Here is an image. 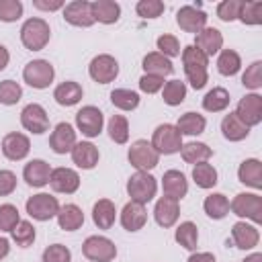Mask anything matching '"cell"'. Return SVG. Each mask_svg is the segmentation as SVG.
<instances>
[{"label": "cell", "mask_w": 262, "mask_h": 262, "mask_svg": "<svg viewBox=\"0 0 262 262\" xmlns=\"http://www.w3.org/2000/svg\"><path fill=\"white\" fill-rule=\"evenodd\" d=\"M182 66H184V74H186L190 86L194 90L205 88V84L209 80V72H207L209 57L203 51H199L194 45H186L182 49Z\"/></svg>", "instance_id": "obj_1"}, {"label": "cell", "mask_w": 262, "mask_h": 262, "mask_svg": "<svg viewBox=\"0 0 262 262\" xmlns=\"http://www.w3.org/2000/svg\"><path fill=\"white\" fill-rule=\"evenodd\" d=\"M51 37V29L43 18H29L25 20V25L20 27V41L27 49L31 51H41Z\"/></svg>", "instance_id": "obj_2"}, {"label": "cell", "mask_w": 262, "mask_h": 262, "mask_svg": "<svg viewBox=\"0 0 262 262\" xmlns=\"http://www.w3.org/2000/svg\"><path fill=\"white\" fill-rule=\"evenodd\" d=\"M149 143H151V147H154L158 154L170 156V154L180 151V147H182V135H180V131L176 129V125L164 123V125H158V127H156V131H154Z\"/></svg>", "instance_id": "obj_3"}, {"label": "cell", "mask_w": 262, "mask_h": 262, "mask_svg": "<svg viewBox=\"0 0 262 262\" xmlns=\"http://www.w3.org/2000/svg\"><path fill=\"white\" fill-rule=\"evenodd\" d=\"M156 190H158V182L149 172H135L127 180V192L133 203L147 205L156 196Z\"/></svg>", "instance_id": "obj_4"}, {"label": "cell", "mask_w": 262, "mask_h": 262, "mask_svg": "<svg viewBox=\"0 0 262 262\" xmlns=\"http://www.w3.org/2000/svg\"><path fill=\"white\" fill-rule=\"evenodd\" d=\"M127 158H129V164L133 168H137V172H147V170L156 168L158 162H160V154L151 147V143L147 139L133 141L131 147H129Z\"/></svg>", "instance_id": "obj_5"}, {"label": "cell", "mask_w": 262, "mask_h": 262, "mask_svg": "<svg viewBox=\"0 0 262 262\" xmlns=\"http://www.w3.org/2000/svg\"><path fill=\"white\" fill-rule=\"evenodd\" d=\"M229 209L237 217H246L254 223H262V199L256 192H239L231 201Z\"/></svg>", "instance_id": "obj_6"}, {"label": "cell", "mask_w": 262, "mask_h": 262, "mask_svg": "<svg viewBox=\"0 0 262 262\" xmlns=\"http://www.w3.org/2000/svg\"><path fill=\"white\" fill-rule=\"evenodd\" d=\"M23 78H25V82H27L29 86H33V88H37V90H43V88H47V86L53 82L55 70H53V66H51L49 61H45V59H33V61H29V63L25 66Z\"/></svg>", "instance_id": "obj_7"}, {"label": "cell", "mask_w": 262, "mask_h": 262, "mask_svg": "<svg viewBox=\"0 0 262 262\" xmlns=\"http://www.w3.org/2000/svg\"><path fill=\"white\" fill-rule=\"evenodd\" d=\"M82 254L92 262H111L117 256V246L102 235H90L82 244Z\"/></svg>", "instance_id": "obj_8"}, {"label": "cell", "mask_w": 262, "mask_h": 262, "mask_svg": "<svg viewBox=\"0 0 262 262\" xmlns=\"http://www.w3.org/2000/svg\"><path fill=\"white\" fill-rule=\"evenodd\" d=\"M25 207H27V213L37 221H49L51 217H57V213H59L57 199L47 194V192H39V194L29 196Z\"/></svg>", "instance_id": "obj_9"}, {"label": "cell", "mask_w": 262, "mask_h": 262, "mask_svg": "<svg viewBox=\"0 0 262 262\" xmlns=\"http://www.w3.org/2000/svg\"><path fill=\"white\" fill-rule=\"evenodd\" d=\"M88 74H90V78H92L94 82H98V84H108V82H113V80L117 78V74H119V63H117V59H115L113 55L100 53V55H96V57L90 61Z\"/></svg>", "instance_id": "obj_10"}, {"label": "cell", "mask_w": 262, "mask_h": 262, "mask_svg": "<svg viewBox=\"0 0 262 262\" xmlns=\"http://www.w3.org/2000/svg\"><path fill=\"white\" fill-rule=\"evenodd\" d=\"M76 125H78V129L82 131V135H86V137H96V135H100V131H102L104 117H102L100 108L88 104V106H82V108L76 113Z\"/></svg>", "instance_id": "obj_11"}, {"label": "cell", "mask_w": 262, "mask_h": 262, "mask_svg": "<svg viewBox=\"0 0 262 262\" xmlns=\"http://www.w3.org/2000/svg\"><path fill=\"white\" fill-rule=\"evenodd\" d=\"M237 119L246 127H254L262 123V96L260 94H246L235 108Z\"/></svg>", "instance_id": "obj_12"}, {"label": "cell", "mask_w": 262, "mask_h": 262, "mask_svg": "<svg viewBox=\"0 0 262 262\" xmlns=\"http://www.w3.org/2000/svg\"><path fill=\"white\" fill-rule=\"evenodd\" d=\"M20 125L31 133L41 135V133H45L49 129V117H47V113H45V108L41 104L31 102L20 113Z\"/></svg>", "instance_id": "obj_13"}, {"label": "cell", "mask_w": 262, "mask_h": 262, "mask_svg": "<svg viewBox=\"0 0 262 262\" xmlns=\"http://www.w3.org/2000/svg\"><path fill=\"white\" fill-rule=\"evenodd\" d=\"M207 18H209L207 12L201 10V8H196V6H182V8H178V12H176V23H178V27H180L182 31L194 33V35L207 27Z\"/></svg>", "instance_id": "obj_14"}, {"label": "cell", "mask_w": 262, "mask_h": 262, "mask_svg": "<svg viewBox=\"0 0 262 262\" xmlns=\"http://www.w3.org/2000/svg\"><path fill=\"white\" fill-rule=\"evenodd\" d=\"M63 18H66V23H70L74 27H92L94 25V16H92V8H90L88 0H74V2L66 4Z\"/></svg>", "instance_id": "obj_15"}, {"label": "cell", "mask_w": 262, "mask_h": 262, "mask_svg": "<svg viewBox=\"0 0 262 262\" xmlns=\"http://www.w3.org/2000/svg\"><path fill=\"white\" fill-rule=\"evenodd\" d=\"M76 145V131L70 123H57L55 129L49 135V147L55 154H68Z\"/></svg>", "instance_id": "obj_16"}, {"label": "cell", "mask_w": 262, "mask_h": 262, "mask_svg": "<svg viewBox=\"0 0 262 262\" xmlns=\"http://www.w3.org/2000/svg\"><path fill=\"white\" fill-rule=\"evenodd\" d=\"M29 151H31V141H29L27 135L16 133V131L4 135V139H2V154L8 160H12V162L25 160L29 156Z\"/></svg>", "instance_id": "obj_17"}, {"label": "cell", "mask_w": 262, "mask_h": 262, "mask_svg": "<svg viewBox=\"0 0 262 262\" xmlns=\"http://www.w3.org/2000/svg\"><path fill=\"white\" fill-rule=\"evenodd\" d=\"M49 184L55 192H63V194H72L78 190L80 186V176L76 170L72 168H55L51 170V176H49Z\"/></svg>", "instance_id": "obj_18"}, {"label": "cell", "mask_w": 262, "mask_h": 262, "mask_svg": "<svg viewBox=\"0 0 262 262\" xmlns=\"http://www.w3.org/2000/svg\"><path fill=\"white\" fill-rule=\"evenodd\" d=\"M231 239H233L235 248H239V250H252L260 242V231H258L256 225H250L246 221H237L231 227Z\"/></svg>", "instance_id": "obj_19"}, {"label": "cell", "mask_w": 262, "mask_h": 262, "mask_svg": "<svg viewBox=\"0 0 262 262\" xmlns=\"http://www.w3.org/2000/svg\"><path fill=\"white\" fill-rule=\"evenodd\" d=\"M221 45H223V35L215 27H205L194 37V47L199 51H203L207 57H213L215 53H219Z\"/></svg>", "instance_id": "obj_20"}, {"label": "cell", "mask_w": 262, "mask_h": 262, "mask_svg": "<svg viewBox=\"0 0 262 262\" xmlns=\"http://www.w3.org/2000/svg\"><path fill=\"white\" fill-rule=\"evenodd\" d=\"M178 215H180V207H178V201H176V199L162 196V199L156 203L154 217H156V223H158L160 227H172V225L178 221Z\"/></svg>", "instance_id": "obj_21"}, {"label": "cell", "mask_w": 262, "mask_h": 262, "mask_svg": "<svg viewBox=\"0 0 262 262\" xmlns=\"http://www.w3.org/2000/svg\"><path fill=\"white\" fill-rule=\"evenodd\" d=\"M147 221V211L143 205L129 201L121 211V225L127 231H139Z\"/></svg>", "instance_id": "obj_22"}, {"label": "cell", "mask_w": 262, "mask_h": 262, "mask_svg": "<svg viewBox=\"0 0 262 262\" xmlns=\"http://www.w3.org/2000/svg\"><path fill=\"white\" fill-rule=\"evenodd\" d=\"M72 160L78 168L92 170L98 164V147L90 141H76V145L72 147Z\"/></svg>", "instance_id": "obj_23"}, {"label": "cell", "mask_w": 262, "mask_h": 262, "mask_svg": "<svg viewBox=\"0 0 262 262\" xmlns=\"http://www.w3.org/2000/svg\"><path fill=\"white\" fill-rule=\"evenodd\" d=\"M49 176H51V168L45 160H31L23 170V178L27 180L29 186H35V188L45 186L49 182Z\"/></svg>", "instance_id": "obj_24"}, {"label": "cell", "mask_w": 262, "mask_h": 262, "mask_svg": "<svg viewBox=\"0 0 262 262\" xmlns=\"http://www.w3.org/2000/svg\"><path fill=\"white\" fill-rule=\"evenodd\" d=\"M162 186H164V194L170 196V199H176V201H180L188 192L186 176L180 170H168V172H164Z\"/></svg>", "instance_id": "obj_25"}, {"label": "cell", "mask_w": 262, "mask_h": 262, "mask_svg": "<svg viewBox=\"0 0 262 262\" xmlns=\"http://www.w3.org/2000/svg\"><path fill=\"white\" fill-rule=\"evenodd\" d=\"M237 178L246 186H252V188L260 190L262 188V164H260V160H256V158L244 160L237 168Z\"/></svg>", "instance_id": "obj_26"}, {"label": "cell", "mask_w": 262, "mask_h": 262, "mask_svg": "<svg viewBox=\"0 0 262 262\" xmlns=\"http://www.w3.org/2000/svg\"><path fill=\"white\" fill-rule=\"evenodd\" d=\"M90 8H92L94 23L98 20L102 25H113L121 16V6L115 0H94L90 2Z\"/></svg>", "instance_id": "obj_27"}, {"label": "cell", "mask_w": 262, "mask_h": 262, "mask_svg": "<svg viewBox=\"0 0 262 262\" xmlns=\"http://www.w3.org/2000/svg\"><path fill=\"white\" fill-rule=\"evenodd\" d=\"M115 217H117V209L115 203L108 199H100L94 203L92 207V221L98 229H111L115 225Z\"/></svg>", "instance_id": "obj_28"}, {"label": "cell", "mask_w": 262, "mask_h": 262, "mask_svg": "<svg viewBox=\"0 0 262 262\" xmlns=\"http://www.w3.org/2000/svg\"><path fill=\"white\" fill-rule=\"evenodd\" d=\"M82 94H84L82 86H80L78 82H74V80L61 82V84L53 90V98H55V102L61 104V106H74V104H78V102L82 100Z\"/></svg>", "instance_id": "obj_29"}, {"label": "cell", "mask_w": 262, "mask_h": 262, "mask_svg": "<svg viewBox=\"0 0 262 262\" xmlns=\"http://www.w3.org/2000/svg\"><path fill=\"white\" fill-rule=\"evenodd\" d=\"M84 223V213L78 205L74 203H68L63 207H59V213H57V225L63 229V231H76L80 229Z\"/></svg>", "instance_id": "obj_30"}, {"label": "cell", "mask_w": 262, "mask_h": 262, "mask_svg": "<svg viewBox=\"0 0 262 262\" xmlns=\"http://www.w3.org/2000/svg\"><path fill=\"white\" fill-rule=\"evenodd\" d=\"M143 72L149 76H158V78H166L174 72V66L168 57H164L158 51H151L143 57Z\"/></svg>", "instance_id": "obj_31"}, {"label": "cell", "mask_w": 262, "mask_h": 262, "mask_svg": "<svg viewBox=\"0 0 262 262\" xmlns=\"http://www.w3.org/2000/svg\"><path fill=\"white\" fill-rule=\"evenodd\" d=\"M221 133H223V137L229 139V141H242V139L248 137L250 127H246V125L237 119L235 113H229V115H225L223 121H221Z\"/></svg>", "instance_id": "obj_32"}, {"label": "cell", "mask_w": 262, "mask_h": 262, "mask_svg": "<svg viewBox=\"0 0 262 262\" xmlns=\"http://www.w3.org/2000/svg\"><path fill=\"white\" fill-rule=\"evenodd\" d=\"M205 127H207L205 117L199 113H192V111L184 113L176 123V129L180 131V135H201L205 131Z\"/></svg>", "instance_id": "obj_33"}, {"label": "cell", "mask_w": 262, "mask_h": 262, "mask_svg": "<svg viewBox=\"0 0 262 262\" xmlns=\"http://www.w3.org/2000/svg\"><path fill=\"white\" fill-rule=\"evenodd\" d=\"M180 154H182V160L184 162H188V164H201V162H207L213 156V149L207 143L190 141V143H184L180 147Z\"/></svg>", "instance_id": "obj_34"}, {"label": "cell", "mask_w": 262, "mask_h": 262, "mask_svg": "<svg viewBox=\"0 0 262 262\" xmlns=\"http://www.w3.org/2000/svg\"><path fill=\"white\" fill-rule=\"evenodd\" d=\"M229 92L225 90V88H221V86H217V88H213V90H209L207 94H205V98H203V108L205 111H209V113H221V111H225L227 106H229Z\"/></svg>", "instance_id": "obj_35"}, {"label": "cell", "mask_w": 262, "mask_h": 262, "mask_svg": "<svg viewBox=\"0 0 262 262\" xmlns=\"http://www.w3.org/2000/svg\"><path fill=\"white\" fill-rule=\"evenodd\" d=\"M203 209H205V213H207L211 219H223V217L229 213V201H227L225 194L213 192V194H209V196L205 199Z\"/></svg>", "instance_id": "obj_36"}, {"label": "cell", "mask_w": 262, "mask_h": 262, "mask_svg": "<svg viewBox=\"0 0 262 262\" xmlns=\"http://www.w3.org/2000/svg\"><path fill=\"white\" fill-rule=\"evenodd\" d=\"M242 68V59L239 53L233 49H223L217 57V70L221 76H235Z\"/></svg>", "instance_id": "obj_37"}, {"label": "cell", "mask_w": 262, "mask_h": 262, "mask_svg": "<svg viewBox=\"0 0 262 262\" xmlns=\"http://www.w3.org/2000/svg\"><path fill=\"white\" fill-rule=\"evenodd\" d=\"M192 180L199 188H213L217 184V170L207 164V162H201V164H194L192 168Z\"/></svg>", "instance_id": "obj_38"}, {"label": "cell", "mask_w": 262, "mask_h": 262, "mask_svg": "<svg viewBox=\"0 0 262 262\" xmlns=\"http://www.w3.org/2000/svg\"><path fill=\"white\" fill-rule=\"evenodd\" d=\"M174 239L186 248V250H194L196 248V242H199V229L192 221H184L176 227V233H174Z\"/></svg>", "instance_id": "obj_39"}, {"label": "cell", "mask_w": 262, "mask_h": 262, "mask_svg": "<svg viewBox=\"0 0 262 262\" xmlns=\"http://www.w3.org/2000/svg\"><path fill=\"white\" fill-rule=\"evenodd\" d=\"M162 98H164L166 104L178 106V104L184 102V98H186V84L180 82V80H170V82H166V84H164Z\"/></svg>", "instance_id": "obj_40"}, {"label": "cell", "mask_w": 262, "mask_h": 262, "mask_svg": "<svg viewBox=\"0 0 262 262\" xmlns=\"http://www.w3.org/2000/svg\"><path fill=\"white\" fill-rule=\"evenodd\" d=\"M111 102L121 111H133L139 104V94L129 88H117L111 92Z\"/></svg>", "instance_id": "obj_41"}, {"label": "cell", "mask_w": 262, "mask_h": 262, "mask_svg": "<svg viewBox=\"0 0 262 262\" xmlns=\"http://www.w3.org/2000/svg\"><path fill=\"white\" fill-rule=\"evenodd\" d=\"M108 137L115 143H127L129 139V123L123 115H113L108 121Z\"/></svg>", "instance_id": "obj_42"}, {"label": "cell", "mask_w": 262, "mask_h": 262, "mask_svg": "<svg viewBox=\"0 0 262 262\" xmlns=\"http://www.w3.org/2000/svg\"><path fill=\"white\" fill-rule=\"evenodd\" d=\"M10 233H12V239L16 242V246H20V248H29L35 242V227L31 221H18Z\"/></svg>", "instance_id": "obj_43"}, {"label": "cell", "mask_w": 262, "mask_h": 262, "mask_svg": "<svg viewBox=\"0 0 262 262\" xmlns=\"http://www.w3.org/2000/svg\"><path fill=\"white\" fill-rule=\"evenodd\" d=\"M244 25H260L262 23V2H242L239 16Z\"/></svg>", "instance_id": "obj_44"}, {"label": "cell", "mask_w": 262, "mask_h": 262, "mask_svg": "<svg viewBox=\"0 0 262 262\" xmlns=\"http://www.w3.org/2000/svg\"><path fill=\"white\" fill-rule=\"evenodd\" d=\"M23 96V88L14 80H4L0 82V102L2 104H16Z\"/></svg>", "instance_id": "obj_45"}, {"label": "cell", "mask_w": 262, "mask_h": 262, "mask_svg": "<svg viewBox=\"0 0 262 262\" xmlns=\"http://www.w3.org/2000/svg\"><path fill=\"white\" fill-rule=\"evenodd\" d=\"M23 16V2L20 0H0V20L14 23Z\"/></svg>", "instance_id": "obj_46"}, {"label": "cell", "mask_w": 262, "mask_h": 262, "mask_svg": "<svg viewBox=\"0 0 262 262\" xmlns=\"http://www.w3.org/2000/svg\"><path fill=\"white\" fill-rule=\"evenodd\" d=\"M242 84L250 90H258L262 86V61H254L246 68L242 76Z\"/></svg>", "instance_id": "obj_47"}, {"label": "cell", "mask_w": 262, "mask_h": 262, "mask_svg": "<svg viewBox=\"0 0 262 262\" xmlns=\"http://www.w3.org/2000/svg\"><path fill=\"white\" fill-rule=\"evenodd\" d=\"M20 221L18 209L14 205H0V231H12Z\"/></svg>", "instance_id": "obj_48"}, {"label": "cell", "mask_w": 262, "mask_h": 262, "mask_svg": "<svg viewBox=\"0 0 262 262\" xmlns=\"http://www.w3.org/2000/svg\"><path fill=\"white\" fill-rule=\"evenodd\" d=\"M164 8L166 6L160 0H139L137 6H135V10L141 18H158L164 12Z\"/></svg>", "instance_id": "obj_49"}, {"label": "cell", "mask_w": 262, "mask_h": 262, "mask_svg": "<svg viewBox=\"0 0 262 262\" xmlns=\"http://www.w3.org/2000/svg\"><path fill=\"white\" fill-rule=\"evenodd\" d=\"M239 8H242V0H223L217 4V16L225 23H231L239 16Z\"/></svg>", "instance_id": "obj_50"}, {"label": "cell", "mask_w": 262, "mask_h": 262, "mask_svg": "<svg viewBox=\"0 0 262 262\" xmlns=\"http://www.w3.org/2000/svg\"><path fill=\"white\" fill-rule=\"evenodd\" d=\"M158 53H162L164 57H176V55H180V43H178V39L174 37V35H160L158 37Z\"/></svg>", "instance_id": "obj_51"}, {"label": "cell", "mask_w": 262, "mask_h": 262, "mask_svg": "<svg viewBox=\"0 0 262 262\" xmlns=\"http://www.w3.org/2000/svg\"><path fill=\"white\" fill-rule=\"evenodd\" d=\"M43 262H72V252L61 244L47 246L43 252Z\"/></svg>", "instance_id": "obj_52"}, {"label": "cell", "mask_w": 262, "mask_h": 262, "mask_svg": "<svg viewBox=\"0 0 262 262\" xmlns=\"http://www.w3.org/2000/svg\"><path fill=\"white\" fill-rule=\"evenodd\" d=\"M139 88L141 92H147V94H156L158 90L164 88V78H158V76H149V74H143L139 78Z\"/></svg>", "instance_id": "obj_53"}, {"label": "cell", "mask_w": 262, "mask_h": 262, "mask_svg": "<svg viewBox=\"0 0 262 262\" xmlns=\"http://www.w3.org/2000/svg\"><path fill=\"white\" fill-rule=\"evenodd\" d=\"M16 188V176L10 170H0V196L12 194Z\"/></svg>", "instance_id": "obj_54"}, {"label": "cell", "mask_w": 262, "mask_h": 262, "mask_svg": "<svg viewBox=\"0 0 262 262\" xmlns=\"http://www.w3.org/2000/svg\"><path fill=\"white\" fill-rule=\"evenodd\" d=\"M33 6L35 8H39V10H59V8H63V2L61 0H53V2H43V0H35L33 2Z\"/></svg>", "instance_id": "obj_55"}, {"label": "cell", "mask_w": 262, "mask_h": 262, "mask_svg": "<svg viewBox=\"0 0 262 262\" xmlns=\"http://www.w3.org/2000/svg\"><path fill=\"white\" fill-rule=\"evenodd\" d=\"M186 262H215V256H213L211 252H196V254H192Z\"/></svg>", "instance_id": "obj_56"}, {"label": "cell", "mask_w": 262, "mask_h": 262, "mask_svg": "<svg viewBox=\"0 0 262 262\" xmlns=\"http://www.w3.org/2000/svg\"><path fill=\"white\" fill-rule=\"evenodd\" d=\"M8 59H10V53H8V49L4 47V45H0V72L8 66Z\"/></svg>", "instance_id": "obj_57"}, {"label": "cell", "mask_w": 262, "mask_h": 262, "mask_svg": "<svg viewBox=\"0 0 262 262\" xmlns=\"http://www.w3.org/2000/svg\"><path fill=\"white\" fill-rule=\"evenodd\" d=\"M8 252H10V244H8V239H6V237H0V260L6 258Z\"/></svg>", "instance_id": "obj_58"}, {"label": "cell", "mask_w": 262, "mask_h": 262, "mask_svg": "<svg viewBox=\"0 0 262 262\" xmlns=\"http://www.w3.org/2000/svg\"><path fill=\"white\" fill-rule=\"evenodd\" d=\"M242 262H262V254L260 252H254V254H250L246 260H242Z\"/></svg>", "instance_id": "obj_59"}]
</instances>
